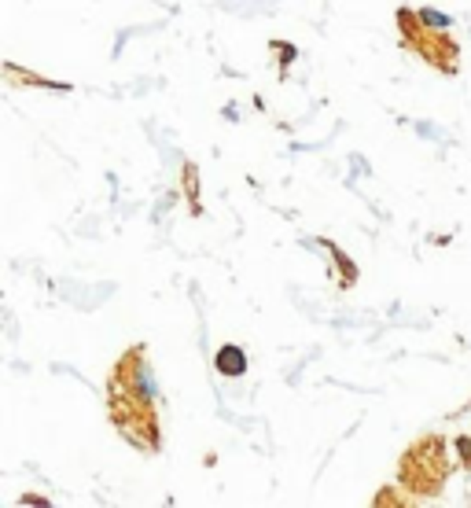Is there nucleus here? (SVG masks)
Masks as SVG:
<instances>
[{
	"label": "nucleus",
	"instance_id": "obj_1",
	"mask_svg": "<svg viewBox=\"0 0 471 508\" xmlns=\"http://www.w3.org/2000/svg\"><path fill=\"white\" fill-rule=\"evenodd\" d=\"M243 368H247V357H243V350L225 347V350L218 354V372H221V376H243Z\"/></svg>",
	"mask_w": 471,
	"mask_h": 508
}]
</instances>
